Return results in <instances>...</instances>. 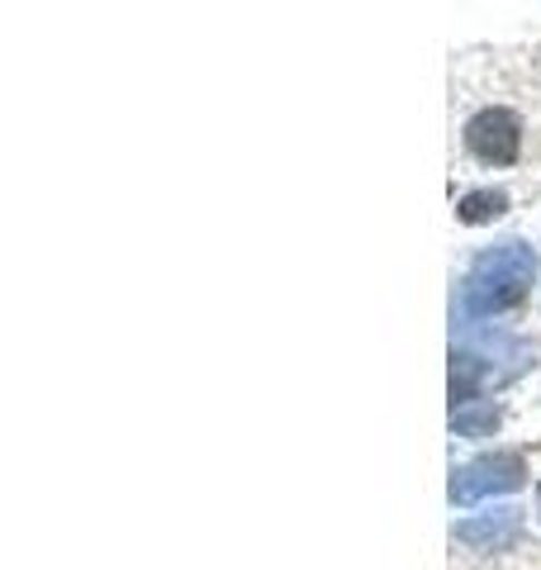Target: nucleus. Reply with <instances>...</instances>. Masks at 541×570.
<instances>
[{
	"label": "nucleus",
	"instance_id": "obj_1",
	"mask_svg": "<svg viewBox=\"0 0 541 570\" xmlns=\"http://www.w3.org/2000/svg\"><path fill=\"white\" fill-rule=\"evenodd\" d=\"M532 281H537V253L528 243L490 247L461 285V324H475V318H484V314L513 309L518 299L532 291Z\"/></svg>",
	"mask_w": 541,
	"mask_h": 570
},
{
	"label": "nucleus",
	"instance_id": "obj_2",
	"mask_svg": "<svg viewBox=\"0 0 541 570\" xmlns=\"http://www.w3.org/2000/svg\"><path fill=\"white\" fill-rule=\"evenodd\" d=\"M522 475H528V466H522V456H513V452L480 456L451 475V504L465 509V504H480V499H490V494H509L522 485Z\"/></svg>",
	"mask_w": 541,
	"mask_h": 570
},
{
	"label": "nucleus",
	"instance_id": "obj_3",
	"mask_svg": "<svg viewBox=\"0 0 541 570\" xmlns=\"http://www.w3.org/2000/svg\"><path fill=\"white\" fill-rule=\"evenodd\" d=\"M465 148L484 167H513L522 153V119L513 110H503V105H490V110H480L465 124Z\"/></svg>",
	"mask_w": 541,
	"mask_h": 570
},
{
	"label": "nucleus",
	"instance_id": "obj_4",
	"mask_svg": "<svg viewBox=\"0 0 541 570\" xmlns=\"http://www.w3.org/2000/svg\"><path fill=\"white\" fill-rule=\"evenodd\" d=\"M518 532H522V509H494V513H484V519H461L456 523V538L465 547H475V551L513 547Z\"/></svg>",
	"mask_w": 541,
	"mask_h": 570
},
{
	"label": "nucleus",
	"instance_id": "obj_5",
	"mask_svg": "<svg viewBox=\"0 0 541 570\" xmlns=\"http://www.w3.org/2000/svg\"><path fill=\"white\" fill-rule=\"evenodd\" d=\"M451 428L465 438H490L499 428V409L490 400H465V404H451Z\"/></svg>",
	"mask_w": 541,
	"mask_h": 570
},
{
	"label": "nucleus",
	"instance_id": "obj_6",
	"mask_svg": "<svg viewBox=\"0 0 541 570\" xmlns=\"http://www.w3.org/2000/svg\"><path fill=\"white\" fill-rule=\"evenodd\" d=\"M503 209H509V190H499V186H484V190L461 195V205H456V219H461V224H490V219H499Z\"/></svg>",
	"mask_w": 541,
	"mask_h": 570
},
{
	"label": "nucleus",
	"instance_id": "obj_7",
	"mask_svg": "<svg viewBox=\"0 0 541 570\" xmlns=\"http://www.w3.org/2000/svg\"><path fill=\"white\" fill-rule=\"evenodd\" d=\"M537 513H541V485H537Z\"/></svg>",
	"mask_w": 541,
	"mask_h": 570
}]
</instances>
